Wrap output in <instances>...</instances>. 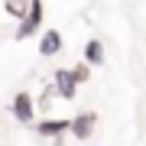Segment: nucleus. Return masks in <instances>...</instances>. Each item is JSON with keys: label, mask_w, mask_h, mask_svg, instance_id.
Instances as JSON below:
<instances>
[{"label": "nucleus", "mask_w": 146, "mask_h": 146, "mask_svg": "<svg viewBox=\"0 0 146 146\" xmlns=\"http://www.w3.org/2000/svg\"><path fill=\"white\" fill-rule=\"evenodd\" d=\"M10 110H13V117L20 120V123H33V120H36V104H33V94H29V91H20V94L13 98Z\"/></svg>", "instance_id": "nucleus-2"}, {"label": "nucleus", "mask_w": 146, "mask_h": 146, "mask_svg": "<svg viewBox=\"0 0 146 146\" xmlns=\"http://www.w3.org/2000/svg\"><path fill=\"white\" fill-rule=\"evenodd\" d=\"M94 123H98V114H94V110H84V114H78L75 120H68V130L75 133V140H88Z\"/></svg>", "instance_id": "nucleus-3"}, {"label": "nucleus", "mask_w": 146, "mask_h": 146, "mask_svg": "<svg viewBox=\"0 0 146 146\" xmlns=\"http://www.w3.org/2000/svg\"><path fill=\"white\" fill-rule=\"evenodd\" d=\"M55 88H58L62 98H75V78H72L68 68H58L55 72Z\"/></svg>", "instance_id": "nucleus-5"}, {"label": "nucleus", "mask_w": 146, "mask_h": 146, "mask_svg": "<svg viewBox=\"0 0 146 146\" xmlns=\"http://www.w3.org/2000/svg\"><path fill=\"white\" fill-rule=\"evenodd\" d=\"M29 3L33 0H3V10L10 16H16V20H23V16L29 13Z\"/></svg>", "instance_id": "nucleus-8"}, {"label": "nucleus", "mask_w": 146, "mask_h": 146, "mask_svg": "<svg viewBox=\"0 0 146 146\" xmlns=\"http://www.w3.org/2000/svg\"><path fill=\"white\" fill-rule=\"evenodd\" d=\"M101 62H104V46L101 39H91L84 46V65H101Z\"/></svg>", "instance_id": "nucleus-7"}, {"label": "nucleus", "mask_w": 146, "mask_h": 146, "mask_svg": "<svg viewBox=\"0 0 146 146\" xmlns=\"http://www.w3.org/2000/svg\"><path fill=\"white\" fill-rule=\"evenodd\" d=\"M72 78H75V81H84V78H88V65H78V68H72Z\"/></svg>", "instance_id": "nucleus-9"}, {"label": "nucleus", "mask_w": 146, "mask_h": 146, "mask_svg": "<svg viewBox=\"0 0 146 146\" xmlns=\"http://www.w3.org/2000/svg\"><path fill=\"white\" fill-rule=\"evenodd\" d=\"M42 26V3H39V0H33V3H29V13L26 16H23V20H20V29H16V39H29V36H36V29Z\"/></svg>", "instance_id": "nucleus-1"}, {"label": "nucleus", "mask_w": 146, "mask_h": 146, "mask_svg": "<svg viewBox=\"0 0 146 146\" xmlns=\"http://www.w3.org/2000/svg\"><path fill=\"white\" fill-rule=\"evenodd\" d=\"M55 52H62V33H55V29H49V33H42V39H39V55H55Z\"/></svg>", "instance_id": "nucleus-4"}, {"label": "nucleus", "mask_w": 146, "mask_h": 146, "mask_svg": "<svg viewBox=\"0 0 146 146\" xmlns=\"http://www.w3.org/2000/svg\"><path fill=\"white\" fill-rule=\"evenodd\" d=\"M36 133L39 136H62V133H68V120H42V123H36Z\"/></svg>", "instance_id": "nucleus-6"}]
</instances>
